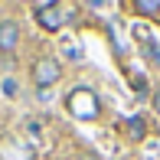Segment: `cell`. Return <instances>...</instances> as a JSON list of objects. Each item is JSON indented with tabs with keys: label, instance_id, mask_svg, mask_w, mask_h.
I'll return each mask as SVG.
<instances>
[{
	"label": "cell",
	"instance_id": "cell-1",
	"mask_svg": "<svg viewBox=\"0 0 160 160\" xmlns=\"http://www.w3.org/2000/svg\"><path fill=\"white\" fill-rule=\"evenodd\" d=\"M65 111H69L75 121H98L101 101H98V95L92 88L78 85V88H72L69 95H65Z\"/></svg>",
	"mask_w": 160,
	"mask_h": 160
},
{
	"label": "cell",
	"instance_id": "cell-2",
	"mask_svg": "<svg viewBox=\"0 0 160 160\" xmlns=\"http://www.w3.org/2000/svg\"><path fill=\"white\" fill-rule=\"evenodd\" d=\"M59 78H62V65H59V59H52V56H42V59L33 62V82H36V88H39V92L52 88Z\"/></svg>",
	"mask_w": 160,
	"mask_h": 160
},
{
	"label": "cell",
	"instance_id": "cell-3",
	"mask_svg": "<svg viewBox=\"0 0 160 160\" xmlns=\"http://www.w3.org/2000/svg\"><path fill=\"white\" fill-rule=\"evenodd\" d=\"M33 13H36V23H39L46 33L62 30L65 20H69V17H65V13H69V7H62V3H36Z\"/></svg>",
	"mask_w": 160,
	"mask_h": 160
},
{
	"label": "cell",
	"instance_id": "cell-4",
	"mask_svg": "<svg viewBox=\"0 0 160 160\" xmlns=\"http://www.w3.org/2000/svg\"><path fill=\"white\" fill-rule=\"evenodd\" d=\"M20 42V23L17 20H0V52H13Z\"/></svg>",
	"mask_w": 160,
	"mask_h": 160
},
{
	"label": "cell",
	"instance_id": "cell-5",
	"mask_svg": "<svg viewBox=\"0 0 160 160\" xmlns=\"http://www.w3.org/2000/svg\"><path fill=\"white\" fill-rule=\"evenodd\" d=\"M124 131H128L131 141H144V137H147V121H144L141 114H134V118L124 121Z\"/></svg>",
	"mask_w": 160,
	"mask_h": 160
},
{
	"label": "cell",
	"instance_id": "cell-6",
	"mask_svg": "<svg viewBox=\"0 0 160 160\" xmlns=\"http://www.w3.org/2000/svg\"><path fill=\"white\" fill-rule=\"evenodd\" d=\"M134 13H141V17H160V3L157 0H134Z\"/></svg>",
	"mask_w": 160,
	"mask_h": 160
},
{
	"label": "cell",
	"instance_id": "cell-7",
	"mask_svg": "<svg viewBox=\"0 0 160 160\" xmlns=\"http://www.w3.org/2000/svg\"><path fill=\"white\" fill-rule=\"evenodd\" d=\"M144 52H147V59H150V62H157V65H160V52H157V46H154L150 39L144 42Z\"/></svg>",
	"mask_w": 160,
	"mask_h": 160
},
{
	"label": "cell",
	"instance_id": "cell-8",
	"mask_svg": "<svg viewBox=\"0 0 160 160\" xmlns=\"http://www.w3.org/2000/svg\"><path fill=\"white\" fill-rule=\"evenodd\" d=\"M131 85H134L137 92H144V88H147V82H144V75H131Z\"/></svg>",
	"mask_w": 160,
	"mask_h": 160
},
{
	"label": "cell",
	"instance_id": "cell-9",
	"mask_svg": "<svg viewBox=\"0 0 160 160\" xmlns=\"http://www.w3.org/2000/svg\"><path fill=\"white\" fill-rule=\"evenodd\" d=\"M75 160H98L95 150H82V154H75Z\"/></svg>",
	"mask_w": 160,
	"mask_h": 160
},
{
	"label": "cell",
	"instance_id": "cell-10",
	"mask_svg": "<svg viewBox=\"0 0 160 160\" xmlns=\"http://www.w3.org/2000/svg\"><path fill=\"white\" fill-rule=\"evenodd\" d=\"M150 105H154V114H160V88L150 95Z\"/></svg>",
	"mask_w": 160,
	"mask_h": 160
}]
</instances>
